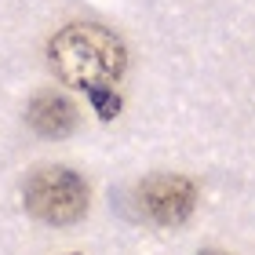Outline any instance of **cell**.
Returning a JSON list of instances; mask_svg holds the SVG:
<instances>
[{"instance_id":"6da1fadb","label":"cell","mask_w":255,"mask_h":255,"mask_svg":"<svg viewBox=\"0 0 255 255\" xmlns=\"http://www.w3.org/2000/svg\"><path fill=\"white\" fill-rule=\"evenodd\" d=\"M48 62L62 84L77 91L113 88L128 69V51L117 33L95 22H73L59 29L48 44Z\"/></svg>"},{"instance_id":"7a4b0ae2","label":"cell","mask_w":255,"mask_h":255,"mask_svg":"<svg viewBox=\"0 0 255 255\" xmlns=\"http://www.w3.org/2000/svg\"><path fill=\"white\" fill-rule=\"evenodd\" d=\"M26 208L48 226H69L88 212V186L69 168H40L26 179Z\"/></svg>"},{"instance_id":"3957f363","label":"cell","mask_w":255,"mask_h":255,"mask_svg":"<svg viewBox=\"0 0 255 255\" xmlns=\"http://www.w3.org/2000/svg\"><path fill=\"white\" fill-rule=\"evenodd\" d=\"M135 201L142 208V215H149L153 223L179 226L193 215L197 190H193V182L182 179V175H153V179H146L142 186H138Z\"/></svg>"},{"instance_id":"277c9868","label":"cell","mask_w":255,"mask_h":255,"mask_svg":"<svg viewBox=\"0 0 255 255\" xmlns=\"http://www.w3.org/2000/svg\"><path fill=\"white\" fill-rule=\"evenodd\" d=\"M29 128L37 135L44 138H66L69 131H73V124H77V110H73V102L62 99V95H55V91H44V95H37L29 102Z\"/></svg>"},{"instance_id":"5b68a950","label":"cell","mask_w":255,"mask_h":255,"mask_svg":"<svg viewBox=\"0 0 255 255\" xmlns=\"http://www.w3.org/2000/svg\"><path fill=\"white\" fill-rule=\"evenodd\" d=\"M91 102H95V110H99V117H117V110H121V99L113 95L110 88H102V91H91Z\"/></svg>"},{"instance_id":"8992f818","label":"cell","mask_w":255,"mask_h":255,"mask_svg":"<svg viewBox=\"0 0 255 255\" xmlns=\"http://www.w3.org/2000/svg\"><path fill=\"white\" fill-rule=\"evenodd\" d=\"M197 255H226V252H219V248H204V252H197Z\"/></svg>"}]
</instances>
